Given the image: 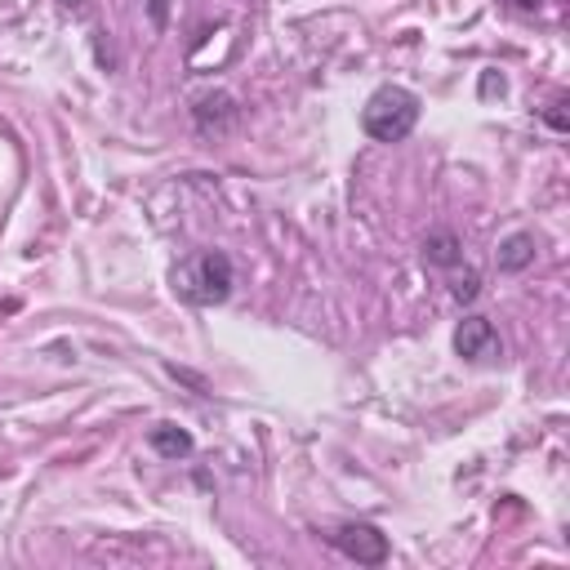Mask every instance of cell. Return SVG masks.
<instances>
[{
  "mask_svg": "<svg viewBox=\"0 0 570 570\" xmlns=\"http://www.w3.org/2000/svg\"><path fill=\"white\" fill-rule=\"evenodd\" d=\"M419 111H423V102H419L414 89H405V85H379L365 98V107H361V129L374 142H401V138L414 134Z\"/></svg>",
  "mask_w": 570,
  "mask_h": 570,
  "instance_id": "cell-2",
  "label": "cell"
},
{
  "mask_svg": "<svg viewBox=\"0 0 570 570\" xmlns=\"http://www.w3.org/2000/svg\"><path fill=\"white\" fill-rule=\"evenodd\" d=\"M476 289H481V276H476V267H468V263H454V267H450V294H454L459 303H472V298H476Z\"/></svg>",
  "mask_w": 570,
  "mask_h": 570,
  "instance_id": "cell-9",
  "label": "cell"
},
{
  "mask_svg": "<svg viewBox=\"0 0 570 570\" xmlns=\"http://www.w3.org/2000/svg\"><path fill=\"white\" fill-rule=\"evenodd\" d=\"M517 4H521V9H534V4H539V0H517Z\"/></svg>",
  "mask_w": 570,
  "mask_h": 570,
  "instance_id": "cell-11",
  "label": "cell"
},
{
  "mask_svg": "<svg viewBox=\"0 0 570 570\" xmlns=\"http://www.w3.org/2000/svg\"><path fill=\"white\" fill-rule=\"evenodd\" d=\"M330 543H334L347 561H356V566H383V561H387V534H383L379 525H370V521H343V525L330 534Z\"/></svg>",
  "mask_w": 570,
  "mask_h": 570,
  "instance_id": "cell-3",
  "label": "cell"
},
{
  "mask_svg": "<svg viewBox=\"0 0 570 570\" xmlns=\"http://www.w3.org/2000/svg\"><path fill=\"white\" fill-rule=\"evenodd\" d=\"M494 263H499V272H521V267H530V263H534V236H530V232L503 236L499 249H494Z\"/></svg>",
  "mask_w": 570,
  "mask_h": 570,
  "instance_id": "cell-5",
  "label": "cell"
},
{
  "mask_svg": "<svg viewBox=\"0 0 570 570\" xmlns=\"http://www.w3.org/2000/svg\"><path fill=\"white\" fill-rule=\"evenodd\" d=\"M543 120H548L557 134H566V129H570V120H566V94H557V98L543 107Z\"/></svg>",
  "mask_w": 570,
  "mask_h": 570,
  "instance_id": "cell-10",
  "label": "cell"
},
{
  "mask_svg": "<svg viewBox=\"0 0 570 570\" xmlns=\"http://www.w3.org/2000/svg\"><path fill=\"white\" fill-rule=\"evenodd\" d=\"M169 285L191 307H218V303H227V294L236 285V272H232V258L223 249H196L174 267Z\"/></svg>",
  "mask_w": 570,
  "mask_h": 570,
  "instance_id": "cell-1",
  "label": "cell"
},
{
  "mask_svg": "<svg viewBox=\"0 0 570 570\" xmlns=\"http://www.w3.org/2000/svg\"><path fill=\"white\" fill-rule=\"evenodd\" d=\"M499 330L485 321V316H463L459 321V330H454V352L463 356V361H490V356H499Z\"/></svg>",
  "mask_w": 570,
  "mask_h": 570,
  "instance_id": "cell-4",
  "label": "cell"
},
{
  "mask_svg": "<svg viewBox=\"0 0 570 570\" xmlns=\"http://www.w3.org/2000/svg\"><path fill=\"white\" fill-rule=\"evenodd\" d=\"M147 445L160 454V459H187L191 454V432L178 428V423H156L147 432Z\"/></svg>",
  "mask_w": 570,
  "mask_h": 570,
  "instance_id": "cell-7",
  "label": "cell"
},
{
  "mask_svg": "<svg viewBox=\"0 0 570 570\" xmlns=\"http://www.w3.org/2000/svg\"><path fill=\"white\" fill-rule=\"evenodd\" d=\"M454 263H463L459 236H454V232H432V236L423 240V267H432V272H450Z\"/></svg>",
  "mask_w": 570,
  "mask_h": 570,
  "instance_id": "cell-6",
  "label": "cell"
},
{
  "mask_svg": "<svg viewBox=\"0 0 570 570\" xmlns=\"http://www.w3.org/2000/svg\"><path fill=\"white\" fill-rule=\"evenodd\" d=\"M236 120V102L227 94H214V98H200L196 102V125L209 134V129H227Z\"/></svg>",
  "mask_w": 570,
  "mask_h": 570,
  "instance_id": "cell-8",
  "label": "cell"
}]
</instances>
